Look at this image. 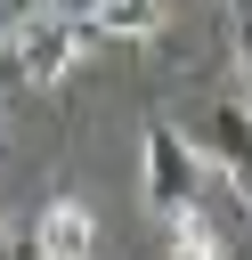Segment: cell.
<instances>
[{"label":"cell","mask_w":252,"mask_h":260,"mask_svg":"<svg viewBox=\"0 0 252 260\" xmlns=\"http://www.w3.org/2000/svg\"><path fill=\"white\" fill-rule=\"evenodd\" d=\"M81 49H89V24H81V8H65V0H41V8H24V16L8 24V73L33 81V89L65 81Z\"/></svg>","instance_id":"6da1fadb"},{"label":"cell","mask_w":252,"mask_h":260,"mask_svg":"<svg viewBox=\"0 0 252 260\" xmlns=\"http://www.w3.org/2000/svg\"><path fill=\"white\" fill-rule=\"evenodd\" d=\"M138 179H146V203L171 219V211H187L195 203V179H203V154H195V138L187 130H171V122H154L146 138H138Z\"/></svg>","instance_id":"7a4b0ae2"},{"label":"cell","mask_w":252,"mask_h":260,"mask_svg":"<svg viewBox=\"0 0 252 260\" xmlns=\"http://www.w3.org/2000/svg\"><path fill=\"white\" fill-rule=\"evenodd\" d=\"M98 211L81 203V195H57V203H41V219H33V260H98Z\"/></svg>","instance_id":"3957f363"},{"label":"cell","mask_w":252,"mask_h":260,"mask_svg":"<svg viewBox=\"0 0 252 260\" xmlns=\"http://www.w3.org/2000/svg\"><path fill=\"white\" fill-rule=\"evenodd\" d=\"M163 260H228V236H219V219H211L203 203L171 211V244H163Z\"/></svg>","instance_id":"277c9868"},{"label":"cell","mask_w":252,"mask_h":260,"mask_svg":"<svg viewBox=\"0 0 252 260\" xmlns=\"http://www.w3.org/2000/svg\"><path fill=\"white\" fill-rule=\"evenodd\" d=\"M81 24H89V41H98V32H106V41H146L163 16H154V0H89Z\"/></svg>","instance_id":"5b68a950"},{"label":"cell","mask_w":252,"mask_h":260,"mask_svg":"<svg viewBox=\"0 0 252 260\" xmlns=\"http://www.w3.org/2000/svg\"><path fill=\"white\" fill-rule=\"evenodd\" d=\"M0 260H16V252H8V228H0Z\"/></svg>","instance_id":"8992f818"}]
</instances>
